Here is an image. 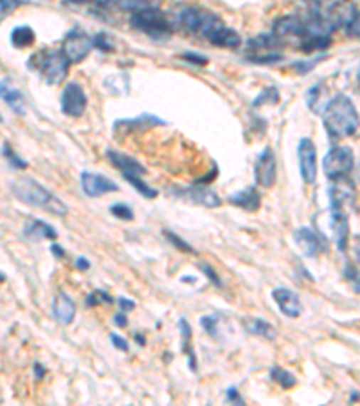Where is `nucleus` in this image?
I'll list each match as a JSON object with an SVG mask.
<instances>
[{"instance_id":"1","label":"nucleus","mask_w":360,"mask_h":406,"mask_svg":"<svg viewBox=\"0 0 360 406\" xmlns=\"http://www.w3.org/2000/svg\"><path fill=\"white\" fill-rule=\"evenodd\" d=\"M322 123L326 130L335 140H344L356 132L360 120L355 105L346 94H339L334 100L328 101L322 113Z\"/></svg>"},{"instance_id":"2","label":"nucleus","mask_w":360,"mask_h":406,"mask_svg":"<svg viewBox=\"0 0 360 406\" xmlns=\"http://www.w3.org/2000/svg\"><path fill=\"white\" fill-rule=\"evenodd\" d=\"M11 192L18 201H22L27 206H35V208L43 209V212L51 213L56 217H65L67 215V206L63 204L60 199L54 194H51L46 186L40 184L38 181L29 177H20L16 179L11 184Z\"/></svg>"},{"instance_id":"3","label":"nucleus","mask_w":360,"mask_h":406,"mask_svg":"<svg viewBox=\"0 0 360 406\" xmlns=\"http://www.w3.org/2000/svg\"><path fill=\"white\" fill-rule=\"evenodd\" d=\"M35 69L51 85H60L69 74L70 60L63 51H42L33 56Z\"/></svg>"},{"instance_id":"4","label":"nucleus","mask_w":360,"mask_h":406,"mask_svg":"<svg viewBox=\"0 0 360 406\" xmlns=\"http://www.w3.org/2000/svg\"><path fill=\"white\" fill-rule=\"evenodd\" d=\"M198 36L206 38L207 42L213 43L215 47H226V49H236L242 43V38H240V35L234 29L226 26L218 15L209 11H207L202 27H200Z\"/></svg>"},{"instance_id":"5","label":"nucleus","mask_w":360,"mask_h":406,"mask_svg":"<svg viewBox=\"0 0 360 406\" xmlns=\"http://www.w3.org/2000/svg\"><path fill=\"white\" fill-rule=\"evenodd\" d=\"M130 26L137 31L152 36V38H166L171 33V26H169L168 19L159 8L132 13Z\"/></svg>"},{"instance_id":"6","label":"nucleus","mask_w":360,"mask_h":406,"mask_svg":"<svg viewBox=\"0 0 360 406\" xmlns=\"http://www.w3.org/2000/svg\"><path fill=\"white\" fill-rule=\"evenodd\" d=\"M355 167V155L349 147H334L322 159V170L328 179L346 177Z\"/></svg>"},{"instance_id":"7","label":"nucleus","mask_w":360,"mask_h":406,"mask_svg":"<svg viewBox=\"0 0 360 406\" xmlns=\"http://www.w3.org/2000/svg\"><path fill=\"white\" fill-rule=\"evenodd\" d=\"M88 98L85 94L83 87L76 81H69L62 90V113L69 118H81L87 108Z\"/></svg>"},{"instance_id":"8","label":"nucleus","mask_w":360,"mask_h":406,"mask_svg":"<svg viewBox=\"0 0 360 406\" xmlns=\"http://www.w3.org/2000/svg\"><path fill=\"white\" fill-rule=\"evenodd\" d=\"M92 47L94 38H90L87 33L80 31V29H73V31L67 33L62 51L69 56L70 63H80L87 58Z\"/></svg>"},{"instance_id":"9","label":"nucleus","mask_w":360,"mask_h":406,"mask_svg":"<svg viewBox=\"0 0 360 406\" xmlns=\"http://www.w3.org/2000/svg\"><path fill=\"white\" fill-rule=\"evenodd\" d=\"M299 172L307 184H314L317 179V150L310 137H303L297 145Z\"/></svg>"},{"instance_id":"10","label":"nucleus","mask_w":360,"mask_h":406,"mask_svg":"<svg viewBox=\"0 0 360 406\" xmlns=\"http://www.w3.org/2000/svg\"><path fill=\"white\" fill-rule=\"evenodd\" d=\"M254 177L256 182L263 188H270L274 186L277 179V165H276V155L270 148H265L260 155H258L256 162H254Z\"/></svg>"},{"instance_id":"11","label":"nucleus","mask_w":360,"mask_h":406,"mask_svg":"<svg viewBox=\"0 0 360 406\" xmlns=\"http://www.w3.org/2000/svg\"><path fill=\"white\" fill-rule=\"evenodd\" d=\"M294 240L297 244V248L301 249L305 256H315L326 251V239L312 228H297L294 229Z\"/></svg>"},{"instance_id":"12","label":"nucleus","mask_w":360,"mask_h":406,"mask_svg":"<svg viewBox=\"0 0 360 406\" xmlns=\"http://www.w3.org/2000/svg\"><path fill=\"white\" fill-rule=\"evenodd\" d=\"M81 188H83L85 195L87 197H103L107 194H114L117 192L119 186L115 184L112 179H108L107 175L96 174V172H83L81 174Z\"/></svg>"},{"instance_id":"13","label":"nucleus","mask_w":360,"mask_h":406,"mask_svg":"<svg viewBox=\"0 0 360 406\" xmlns=\"http://www.w3.org/2000/svg\"><path fill=\"white\" fill-rule=\"evenodd\" d=\"M356 13H359V9H356L353 0H337V2L329 6L328 11L324 13V19L328 20V24L334 27V29H339V27L348 29L353 20H355Z\"/></svg>"},{"instance_id":"14","label":"nucleus","mask_w":360,"mask_h":406,"mask_svg":"<svg viewBox=\"0 0 360 406\" xmlns=\"http://www.w3.org/2000/svg\"><path fill=\"white\" fill-rule=\"evenodd\" d=\"M329 202H332V208H341L346 204H353V201L356 199V189L355 184L346 177H337L332 179V184L328 188Z\"/></svg>"},{"instance_id":"15","label":"nucleus","mask_w":360,"mask_h":406,"mask_svg":"<svg viewBox=\"0 0 360 406\" xmlns=\"http://www.w3.org/2000/svg\"><path fill=\"white\" fill-rule=\"evenodd\" d=\"M272 298L274 302L277 303V309L285 314L287 318H299L303 314V303H301V298L299 294H295L292 289H287V287H276L272 291Z\"/></svg>"},{"instance_id":"16","label":"nucleus","mask_w":360,"mask_h":406,"mask_svg":"<svg viewBox=\"0 0 360 406\" xmlns=\"http://www.w3.org/2000/svg\"><path fill=\"white\" fill-rule=\"evenodd\" d=\"M329 231L337 244L339 251L344 253L349 246V222L346 213L341 208H332L329 213Z\"/></svg>"},{"instance_id":"17","label":"nucleus","mask_w":360,"mask_h":406,"mask_svg":"<svg viewBox=\"0 0 360 406\" xmlns=\"http://www.w3.org/2000/svg\"><path fill=\"white\" fill-rule=\"evenodd\" d=\"M179 197L186 199V201L193 202V204L203 206V208H218L222 206V199L207 186H191V188H184L175 192Z\"/></svg>"},{"instance_id":"18","label":"nucleus","mask_w":360,"mask_h":406,"mask_svg":"<svg viewBox=\"0 0 360 406\" xmlns=\"http://www.w3.org/2000/svg\"><path fill=\"white\" fill-rule=\"evenodd\" d=\"M206 16L207 11H203V9L195 8V6H184V8H180L179 11H176L175 22L176 26H180L182 29H186V31L196 33V35H198Z\"/></svg>"},{"instance_id":"19","label":"nucleus","mask_w":360,"mask_h":406,"mask_svg":"<svg viewBox=\"0 0 360 406\" xmlns=\"http://www.w3.org/2000/svg\"><path fill=\"white\" fill-rule=\"evenodd\" d=\"M53 314L54 320L60 325H65V327L73 323L74 318H76V303H74V300L65 291H60V293L54 296Z\"/></svg>"},{"instance_id":"20","label":"nucleus","mask_w":360,"mask_h":406,"mask_svg":"<svg viewBox=\"0 0 360 406\" xmlns=\"http://www.w3.org/2000/svg\"><path fill=\"white\" fill-rule=\"evenodd\" d=\"M272 33L280 38H287V36H297L303 38L305 36V20L297 15H285L274 22Z\"/></svg>"},{"instance_id":"21","label":"nucleus","mask_w":360,"mask_h":406,"mask_svg":"<svg viewBox=\"0 0 360 406\" xmlns=\"http://www.w3.org/2000/svg\"><path fill=\"white\" fill-rule=\"evenodd\" d=\"M107 157H108V161H110L112 165H114V167L125 175V177H128V175H139V177H144L146 175V168L142 167L137 159L130 157V155L121 154V152H115V150H108Z\"/></svg>"},{"instance_id":"22","label":"nucleus","mask_w":360,"mask_h":406,"mask_svg":"<svg viewBox=\"0 0 360 406\" xmlns=\"http://www.w3.org/2000/svg\"><path fill=\"white\" fill-rule=\"evenodd\" d=\"M23 235L33 242H42V240H56L58 231L51 224H47L42 219H31L23 226Z\"/></svg>"},{"instance_id":"23","label":"nucleus","mask_w":360,"mask_h":406,"mask_svg":"<svg viewBox=\"0 0 360 406\" xmlns=\"http://www.w3.org/2000/svg\"><path fill=\"white\" fill-rule=\"evenodd\" d=\"M243 329H245L247 334L250 336H258V338H263V340L272 341L277 338V330L272 323H268V321L261 320V318L256 316H247L242 320Z\"/></svg>"},{"instance_id":"24","label":"nucleus","mask_w":360,"mask_h":406,"mask_svg":"<svg viewBox=\"0 0 360 406\" xmlns=\"http://www.w3.org/2000/svg\"><path fill=\"white\" fill-rule=\"evenodd\" d=\"M229 202L233 206L245 209V212H258L261 206V195L256 188L249 186V188H243L231 195Z\"/></svg>"},{"instance_id":"25","label":"nucleus","mask_w":360,"mask_h":406,"mask_svg":"<svg viewBox=\"0 0 360 406\" xmlns=\"http://www.w3.org/2000/svg\"><path fill=\"white\" fill-rule=\"evenodd\" d=\"M179 329H180V336H182V350L188 356V363H189V370L196 372L198 370V363H196V354L195 348L191 345V325L186 318H180L179 320Z\"/></svg>"},{"instance_id":"26","label":"nucleus","mask_w":360,"mask_h":406,"mask_svg":"<svg viewBox=\"0 0 360 406\" xmlns=\"http://www.w3.org/2000/svg\"><path fill=\"white\" fill-rule=\"evenodd\" d=\"M0 93H2V100L8 105L11 110H15L16 114H23L26 110V105H23V96L16 87H13L8 80H2V87H0Z\"/></svg>"},{"instance_id":"27","label":"nucleus","mask_w":360,"mask_h":406,"mask_svg":"<svg viewBox=\"0 0 360 406\" xmlns=\"http://www.w3.org/2000/svg\"><path fill=\"white\" fill-rule=\"evenodd\" d=\"M36 40L35 31L29 26H18L11 31V43L16 49H23V47L33 46Z\"/></svg>"},{"instance_id":"28","label":"nucleus","mask_w":360,"mask_h":406,"mask_svg":"<svg viewBox=\"0 0 360 406\" xmlns=\"http://www.w3.org/2000/svg\"><path fill=\"white\" fill-rule=\"evenodd\" d=\"M114 2L117 4L119 9L128 13H139L144 11V9L159 8L157 2H154V0H114Z\"/></svg>"},{"instance_id":"29","label":"nucleus","mask_w":360,"mask_h":406,"mask_svg":"<svg viewBox=\"0 0 360 406\" xmlns=\"http://www.w3.org/2000/svg\"><path fill=\"white\" fill-rule=\"evenodd\" d=\"M270 378H272L281 388H285V390H290V388H294L295 385H297V379H295V375L292 374V372H288L287 368H283V367L270 368Z\"/></svg>"},{"instance_id":"30","label":"nucleus","mask_w":360,"mask_h":406,"mask_svg":"<svg viewBox=\"0 0 360 406\" xmlns=\"http://www.w3.org/2000/svg\"><path fill=\"white\" fill-rule=\"evenodd\" d=\"M125 179H127V181L130 182V184L134 186V188L137 189L139 194H141L144 199H155L159 195L157 189L149 188L148 182L142 181V177H139V175H128V177H125Z\"/></svg>"},{"instance_id":"31","label":"nucleus","mask_w":360,"mask_h":406,"mask_svg":"<svg viewBox=\"0 0 360 406\" xmlns=\"http://www.w3.org/2000/svg\"><path fill=\"white\" fill-rule=\"evenodd\" d=\"M100 303H108V306H112V303H114V298H112L110 294L107 293V291L96 289V291H94V293L88 294L87 300H85V306H87V307L100 306Z\"/></svg>"},{"instance_id":"32","label":"nucleus","mask_w":360,"mask_h":406,"mask_svg":"<svg viewBox=\"0 0 360 406\" xmlns=\"http://www.w3.org/2000/svg\"><path fill=\"white\" fill-rule=\"evenodd\" d=\"M164 236L173 244V246H175L176 249H180V251L188 253V255H196V249L193 248V246H189L184 239H180L179 235H175V233L169 231V229H164Z\"/></svg>"},{"instance_id":"33","label":"nucleus","mask_w":360,"mask_h":406,"mask_svg":"<svg viewBox=\"0 0 360 406\" xmlns=\"http://www.w3.org/2000/svg\"><path fill=\"white\" fill-rule=\"evenodd\" d=\"M200 325L211 338H218V316L215 314H206L200 318Z\"/></svg>"},{"instance_id":"34","label":"nucleus","mask_w":360,"mask_h":406,"mask_svg":"<svg viewBox=\"0 0 360 406\" xmlns=\"http://www.w3.org/2000/svg\"><path fill=\"white\" fill-rule=\"evenodd\" d=\"M110 213L121 221H134V209L130 206L123 204V202H117V204H112L110 206Z\"/></svg>"},{"instance_id":"35","label":"nucleus","mask_w":360,"mask_h":406,"mask_svg":"<svg viewBox=\"0 0 360 406\" xmlns=\"http://www.w3.org/2000/svg\"><path fill=\"white\" fill-rule=\"evenodd\" d=\"M200 271H202L203 275L207 276V280H209V282H211L215 287H222L223 286L222 279H220V276L216 275V271L213 269V267L209 266V264H206V262L200 264Z\"/></svg>"},{"instance_id":"36","label":"nucleus","mask_w":360,"mask_h":406,"mask_svg":"<svg viewBox=\"0 0 360 406\" xmlns=\"http://www.w3.org/2000/svg\"><path fill=\"white\" fill-rule=\"evenodd\" d=\"M2 152H4V157H8V161L11 162L13 168H26V161H22V159L18 157V155L15 154V152L11 150V147H9V143H4V147H2Z\"/></svg>"},{"instance_id":"37","label":"nucleus","mask_w":360,"mask_h":406,"mask_svg":"<svg viewBox=\"0 0 360 406\" xmlns=\"http://www.w3.org/2000/svg\"><path fill=\"white\" fill-rule=\"evenodd\" d=\"M180 58L186 60V62H189V63H195V66H206L207 63L206 56L198 53H182L180 54Z\"/></svg>"},{"instance_id":"38","label":"nucleus","mask_w":360,"mask_h":406,"mask_svg":"<svg viewBox=\"0 0 360 406\" xmlns=\"http://www.w3.org/2000/svg\"><path fill=\"white\" fill-rule=\"evenodd\" d=\"M20 6H22V0H2V19L11 15Z\"/></svg>"},{"instance_id":"39","label":"nucleus","mask_w":360,"mask_h":406,"mask_svg":"<svg viewBox=\"0 0 360 406\" xmlns=\"http://www.w3.org/2000/svg\"><path fill=\"white\" fill-rule=\"evenodd\" d=\"M94 47H97V49H101V51H112V49H114V46H112L110 38H108L107 35H97L96 38H94Z\"/></svg>"},{"instance_id":"40","label":"nucleus","mask_w":360,"mask_h":406,"mask_svg":"<svg viewBox=\"0 0 360 406\" xmlns=\"http://www.w3.org/2000/svg\"><path fill=\"white\" fill-rule=\"evenodd\" d=\"M110 341H112V345L117 348V350L128 352V341L125 340L123 336H119V334H115V333H110Z\"/></svg>"},{"instance_id":"41","label":"nucleus","mask_w":360,"mask_h":406,"mask_svg":"<svg viewBox=\"0 0 360 406\" xmlns=\"http://www.w3.org/2000/svg\"><path fill=\"white\" fill-rule=\"evenodd\" d=\"M226 397H227V401L234 402V405H243V402H245V401H243V399H242V395H240V392H238L234 387L227 388Z\"/></svg>"},{"instance_id":"42","label":"nucleus","mask_w":360,"mask_h":406,"mask_svg":"<svg viewBox=\"0 0 360 406\" xmlns=\"http://www.w3.org/2000/svg\"><path fill=\"white\" fill-rule=\"evenodd\" d=\"M348 31H349V35L355 36V38H360V11L356 13L355 20H353L351 26L348 27Z\"/></svg>"},{"instance_id":"43","label":"nucleus","mask_w":360,"mask_h":406,"mask_svg":"<svg viewBox=\"0 0 360 406\" xmlns=\"http://www.w3.org/2000/svg\"><path fill=\"white\" fill-rule=\"evenodd\" d=\"M119 307L123 313H128V311H134L135 309V302L134 300H128V298H119Z\"/></svg>"},{"instance_id":"44","label":"nucleus","mask_w":360,"mask_h":406,"mask_svg":"<svg viewBox=\"0 0 360 406\" xmlns=\"http://www.w3.org/2000/svg\"><path fill=\"white\" fill-rule=\"evenodd\" d=\"M114 323H115V327H119V329H125V327H127V325H128L127 314H125V313L115 314V316H114Z\"/></svg>"},{"instance_id":"45","label":"nucleus","mask_w":360,"mask_h":406,"mask_svg":"<svg viewBox=\"0 0 360 406\" xmlns=\"http://www.w3.org/2000/svg\"><path fill=\"white\" fill-rule=\"evenodd\" d=\"M351 249H353V256H355L356 262L360 264V236H355V239H353Z\"/></svg>"},{"instance_id":"46","label":"nucleus","mask_w":360,"mask_h":406,"mask_svg":"<svg viewBox=\"0 0 360 406\" xmlns=\"http://www.w3.org/2000/svg\"><path fill=\"white\" fill-rule=\"evenodd\" d=\"M51 253H53L56 259H63V256H65V249H63L60 244H53V246H51Z\"/></svg>"},{"instance_id":"47","label":"nucleus","mask_w":360,"mask_h":406,"mask_svg":"<svg viewBox=\"0 0 360 406\" xmlns=\"http://www.w3.org/2000/svg\"><path fill=\"white\" fill-rule=\"evenodd\" d=\"M76 267L80 271H87L88 267H90V262H88V260L85 259V256H78V259H76Z\"/></svg>"},{"instance_id":"48","label":"nucleus","mask_w":360,"mask_h":406,"mask_svg":"<svg viewBox=\"0 0 360 406\" xmlns=\"http://www.w3.org/2000/svg\"><path fill=\"white\" fill-rule=\"evenodd\" d=\"M35 374H36V378H38V379H42L43 375L47 374V370L42 367V365H40V361H36V363H35Z\"/></svg>"},{"instance_id":"49","label":"nucleus","mask_w":360,"mask_h":406,"mask_svg":"<svg viewBox=\"0 0 360 406\" xmlns=\"http://www.w3.org/2000/svg\"><path fill=\"white\" fill-rule=\"evenodd\" d=\"M134 340L137 341V343L141 345V347H144V345H146V338H144V334H142V333H134Z\"/></svg>"},{"instance_id":"50","label":"nucleus","mask_w":360,"mask_h":406,"mask_svg":"<svg viewBox=\"0 0 360 406\" xmlns=\"http://www.w3.org/2000/svg\"><path fill=\"white\" fill-rule=\"evenodd\" d=\"M90 2H94L97 6H107L108 2H114V0H90Z\"/></svg>"},{"instance_id":"51","label":"nucleus","mask_w":360,"mask_h":406,"mask_svg":"<svg viewBox=\"0 0 360 406\" xmlns=\"http://www.w3.org/2000/svg\"><path fill=\"white\" fill-rule=\"evenodd\" d=\"M182 282H195V279H193V276H184V279H182Z\"/></svg>"},{"instance_id":"52","label":"nucleus","mask_w":360,"mask_h":406,"mask_svg":"<svg viewBox=\"0 0 360 406\" xmlns=\"http://www.w3.org/2000/svg\"><path fill=\"white\" fill-rule=\"evenodd\" d=\"M70 2H76V4H83V2H90V0H70Z\"/></svg>"},{"instance_id":"53","label":"nucleus","mask_w":360,"mask_h":406,"mask_svg":"<svg viewBox=\"0 0 360 406\" xmlns=\"http://www.w3.org/2000/svg\"><path fill=\"white\" fill-rule=\"evenodd\" d=\"M359 80H360V74H359Z\"/></svg>"}]
</instances>
